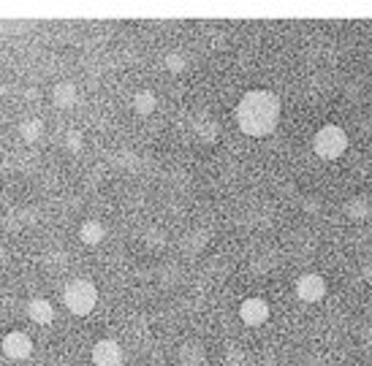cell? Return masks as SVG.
<instances>
[{"label": "cell", "mask_w": 372, "mask_h": 366, "mask_svg": "<svg viewBox=\"0 0 372 366\" xmlns=\"http://www.w3.org/2000/svg\"><path fill=\"white\" fill-rule=\"evenodd\" d=\"M283 114V104L272 90H250L239 98L234 109V120L239 130L250 139H264L269 136Z\"/></svg>", "instance_id": "6da1fadb"}, {"label": "cell", "mask_w": 372, "mask_h": 366, "mask_svg": "<svg viewBox=\"0 0 372 366\" xmlns=\"http://www.w3.org/2000/svg\"><path fill=\"white\" fill-rule=\"evenodd\" d=\"M63 304L66 310L76 317H85L95 310L98 304V288L90 282V279H71L66 282V291H63Z\"/></svg>", "instance_id": "7a4b0ae2"}, {"label": "cell", "mask_w": 372, "mask_h": 366, "mask_svg": "<svg viewBox=\"0 0 372 366\" xmlns=\"http://www.w3.org/2000/svg\"><path fill=\"white\" fill-rule=\"evenodd\" d=\"M313 150L320 160H340L348 150V133L340 125H323L313 139Z\"/></svg>", "instance_id": "3957f363"}, {"label": "cell", "mask_w": 372, "mask_h": 366, "mask_svg": "<svg viewBox=\"0 0 372 366\" xmlns=\"http://www.w3.org/2000/svg\"><path fill=\"white\" fill-rule=\"evenodd\" d=\"M0 350L8 361H25L33 355V339L25 331H8L0 342Z\"/></svg>", "instance_id": "277c9868"}, {"label": "cell", "mask_w": 372, "mask_h": 366, "mask_svg": "<svg viewBox=\"0 0 372 366\" xmlns=\"http://www.w3.org/2000/svg\"><path fill=\"white\" fill-rule=\"evenodd\" d=\"M326 296V279L310 272V274H301L296 279V298L304 301V304H318L320 298Z\"/></svg>", "instance_id": "5b68a950"}, {"label": "cell", "mask_w": 372, "mask_h": 366, "mask_svg": "<svg viewBox=\"0 0 372 366\" xmlns=\"http://www.w3.org/2000/svg\"><path fill=\"white\" fill-rule=\"evenodd\" d=\"M90 358H92V364L95 366H123L125 353L114 339H109L107 336V339H98V342L92 345Z\"/></svg>", "instance_id": "8992f818"}, {"label": "cell", "mask_w": 372, "mask_h": 366, "mask_svg": "<svg viewBox=\"0 0 372 366\" xmlns=\"http://www.w3.org/2000/svg\"><path fill=\"white\" fill-rule=\"evenodd\" d=\"M269 315H272L269 304L258 296L245 298V301L239 304V320H242L245 326H264L266 320H269Z\"/></svg>", "instance_id": "52a82bcc"}, {"label": "cell", "mask_w": 372, "mask_h": 366, "mask_svg": "<svg viewBox=\"0 0 372 366\" xmlns=\"http://www.w3.org/2000/svg\"><path fill=\"white\" fill-rule=\"evenodd\" d=\"M28 317L36 323V326H49L54 320V307H52V301L49 298H30L28 301Z\"/></svg>", "instance_id": "ba28073f"}, {"label": "cell", "mask_w": 372, "mask_h": 366, "mask_svg": "<svg viewBox=\"0 0 372 366\" xmlns=\"http://www.w3.org/2000/svg\"><path fill=\"white\" fill-rule=\"evenodd\" d=\"M204 358H207V350H204V345L198 339H188L177 350V361L182 366H201Z\"/></svg>", "instance_id": "9c48e42d"}, {"label": "cell", "mask_w": 372, "mask_h": 366, "mask_svg": "<svg viewBox=\"0 0 372 366\" xmlns=\"http://www.w3.org/2000/svg\"><path fill=\"white\" fill-rule=\"evenodd\" d=\"M76 98H79V90L73 82H57L52 87V104L57 109H71L76 104Z\"/></svg>", "instance_id": "30bf717a"}, {"label": "cell", "mask_w": 372, "mask_h": 366, "mask_svg": "<svg viewBox=\"0 0 372 366\" xmlns=\"http://www.w3.org/2000/svg\"><path fill=\"white\" fill-rule=\"evenodd\" d=\"M79 239H82V244H88V247H98V244L107 239V228H104V223H98V220H85L82 228H79Z\"/></svg>", "instance_id": "8fae6325"}, {"label": "cell", "mask_w": 372, "mask_h": 366, "mask_svg": "<svg viewBox=\"0 0 372 366\" xmlns=\"http://www.w3.org/2000/svg\"><path fill=\"white\" fill-rule=\"evenodd\" d=\"M155 106H158V98H155V92H152V90H139V92L133 95V111H136L139 117L152 114V111H155Z\"/></svg>", "instance_id": "7c38bea8"}, {"label": "cell", "mask_w": 372, "mask_h": 366, "mask_svg": "<svg viewBox=\"0 0 372 366\" xmlns=\"http://www.w3.org/2000/svg\"><path fill=\"white\" fill-rule=\"evenodd\" d=\"M19 136H22L25 144H36V141L44 136V120H38V117L22 120V125H19Z\"/></svg>", "instance_id": "4fadbf2b"}, {"label": "cell", "mask_w": 372, "mask_h": 366, "mask_svg": "<svg viewBox=\"0 0 372 366\" xmlns=\"http://www.w3.org/2000/svg\"><path fill=\"white\" fill-rule=\"evenodd\" d=\"M66 263H68V252H63V250H49L47 255H44V266L49 269V272H60V269H66Z\"/></svg>", "instance_id": "5bb4252c"}, {"label": "cell", "mask_w": 372, "mask_h": 366, "mask_svg": "<svg viewBox=\"0 0 372 366\" xmlns=\"http://www.w3.org/2000/svg\"><path fill=\"white\" fill-rule=\"evenodd\" d=\"M8 228L11 231H22V228H28L30 226V209H22V207H17V209H11L8 212Z\"/></svg>", "instance_id": "9a60e30c"}, {"label": "cell", "mask_w": 372, "mask_h": 366, "mask_svg": "<svg viewBox=\"0 0 372 366\" xmlns=\"http://www.w3.org/2000/svg\"><path fill=\"white\" fill-rule=\"evenodd\" d=\"M345 214L354 217V220H364V217L370 214V204H367L364 198H351V201L345 204Z\"/></svg>", "instance_id": "2e32d148"}, {"label": "cell", "mask_w": 372, "mask_h": 366, "mask_svg": "<svg viewBox=\"0 0 372 366\" xmlns=\"http://www.w3.org/2000/svg\"><path fill=\"white\" fill-rule=\"evenodd\" d=\"M196 133H198L201 141H215L217 139V125L210 117H201V120L196 122Z\"/></svg>", "instance_id": "e0dca14e"}, {"label": "cell", "mask_w": 372, "mask_h": 366, "mask_svg": "<svg viewBox=\"0 0 372 366\" xmlns=\"http://www.w3.org/2000/svg\"><path fill=\"white\" fill-rule=\"evenodd\" d=\"M207 239H210V233H207V231H198V236H196V231H191V233H188V239L182 242V247H185L188 252H198V250L204 247Z\"/></svg>", "instance_id": "ac0fdd59"}, {"label": "cell", "mask_w": 372, "mask_h": 366, "mask_svg": "<svg viewBox=\"0 0 372 366\" xmlns=\"http://www.w3.org/2000/svg\"><path fill=\"white\" fill-rule=\"evenodd\" d=\"M63 144H66L68 152H79V150L85 147V133H82V130H68Z\"/></svg>", "instance_id": "d6986e66"}, {"label": "cell", "mask_w": 372, "mask_h": 366, "mask_svg": "<svg viewBox=\"0 0 372 366\" xmlns=\"http://www.w3.org/2000/svg\"><path fill=\"white\" fill-rule=\"evenodd\" d=\"M166 68L172 71V73H182L185 71V57L179 52H169L166 54Z\"/></svg>", "instance_id": "ffe728a7"}, {"label": "cell", "mask_w": 372, "mask_h": 366, "mask_svg": "<svg viewBox=\"0 0 372 366\" xmlns=\"http://www.w3.org/2000/svg\"><path fill=\"white\" fill-rule=\"evenodd\" d=\"M361 274H364V279H367V282L372 285V261L367 263V266H364V272H361Z\"/></svg>", "instance_id": "44dd1931"}, {"label": "cell", "mask_w": 372, "mask_h": 366, "mask_svg": "<svg viewBox=\"0 0 372 366\" xmlns=\"http://www.w3.org/2000/svg\"><path fill=\"white\" fill-rule=\"evenodd\" d=\"M3 95H6V85H0V98H3Z\"/></svg>", "instance_id": "7402d4cb"}, {"label": "cell", "mask_w": 372, "mask_h": 366, "mask_svg": "<svg viewBox=\"0 0 372 366\" xmlns=\"http://www.w3.org/2000/svg\"><path fill=\"white\" fill-rule=\"evenodd\" d=\"M0 261H3V247H0Z\"/></svg>", "instance_id": "603a6c76"}]
</instances>
